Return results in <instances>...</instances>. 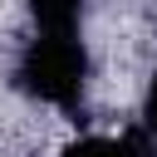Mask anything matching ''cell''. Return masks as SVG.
Masks as SVG:
<instances>
[{
	"label": "cell",
	"mask_w": 157,
	"mask_h": 157,
	"mask_svg": "<svg viewBox=\"0 0 157 157\" xmlns=\"http://www.w3.org/2000/svg\"><path fill=\"white\" fill-rule=\"evenodd\" d=\"M83 74H88V54L78 44V34H39L29 39V49L20 54V88L44 98V103H59V108H74L78 93H83Z\"/></svg>",
	"instance_id": "obj_1"
},
{
	"label": "cell",
	"mask_w": 157,
	"mask_h": 157,
	"mask_svg": "<svg viewBox=\"0 0 157 157\" xmlns=\"http://www.w3.org/2000/svg\"><path fill=\"white\" fill-rule=\"evenodd\" d=\"M64 157H152L147 132H128V137H83L74 142Z\"/></svg>",
	"instance_id": "obj_2"
},
{
	"label": "cell",
	"mask_w": 157,
	"mask_h": 157,
	"mask_svg": "<svg viewBox=\"0 0 157 157\" xmlns=\"http://www.w3.org/2000/svg\"><path fill=\"white\" fill-rule=\"evenodd\" d=\"M39 34H78V10L74 5H34Z\"/></svg>",
	"instance_id": "obj_3"
},
{
	"label": "cell",
	"mask_w": 157,
	"mask_h": 157,
	"mask_svg": "<svg viewBox=\"0 0 157 157\" xmlns=\"http://www.w3.org/2000/svg\"><path fill=\"white\" fill-rule=\"evenodd\" d=\"M142 132L147 142H157V78L147 83V98H142Z\"/></svg>",
	"instance_id": "obj_4"
}]
</instances>
